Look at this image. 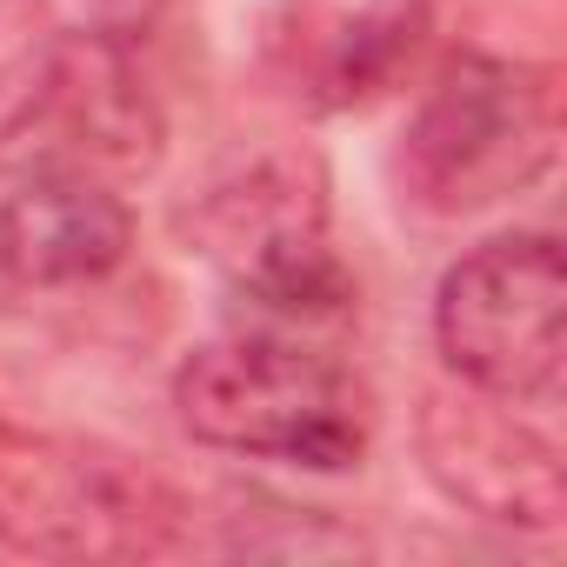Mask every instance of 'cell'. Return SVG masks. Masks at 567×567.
Listing matches in <instances>:
<instances>
[{"instance_id": "cell-1", "label": "cell", "mask_w": 567, "mask_h": 567, "mask_svg": "<svg viewBox=\"0 0 567 567\" xmlns=\"http://www.w3.org/2000/svg\"><path fill=\"white\" fill-rule=\"evenodd\" d=\"M174 414L200 447L341 474L368 454V394L288 334H220L174 374Z\"/></svg>"}, {"instance_id": "cell-2", "label": "cell", "mask_w": 567, "mask_h": 567, "mask_svg": "<svg viewBox=\"0 0 567 567\" xmlns=\"http://www.w3.org/2000/svg\"><path fill=\"white\" fill-rule=\"evenodd\" d=\"M554 87L527 61L454 54L401 141V187L427 214H481L554 167Z\"/></svg>"}, {"instance_id": "cell-3", "label": "cell", "mask_w": 567, "mask_h": 567, "mask_svg": "<svg viewBox=\"0 0 567 567\" xmlns=\"http://www.w3.org/2000/svg\"><path fill=\"white\" fill-rule=\"evenodd\" d=\"M434 341L461 388L540 408L567 381V260L554 234H501L434 288Z\"/></svg>"}, {"instance_id": "cell-4", "label": "cell", "mask_w": 567, "mask_h": 567, "mask_svg": "<svg viewBox=\"0 0 567 567\" xmlns=\"http://www.w3.org/2000/svg\"><path fill=\"white\" fill-rule=\"evenodd\" d=\"M207 254L234 267V280L274 315H341L354 301V280L328 247L321 194L295 167H254L234 194L207 200Z\"/></svg>"}, {"instance_id": "cell-5", "label": "cell", "mask_w": 567, "mask_h": 567, "mask_svg": "<svg viewBox=\"0 0 567 567\" xmlns=\"http://www.w3.org/2000/svg\"><path fill=\"white\" fill-rule=\"evenodd\" d=\"M421 454L447 501L474 507L481 520L507 527H554L567 507L560 454L514 421V401H494L481 388H461L454 401H427L421 414Z\"/></svg>"}, {"instance_id": "cell-6", "label": "cell", "mask_w": 567, "mask_h": 567, "mask_svg": "<svg viewBox=\"0 0 567 567\" xmlns=\"http://www.w3.org/2000/svg\"><path fill=\"white\" fill-rule=\"evenodd\" d=\"M34 127V161L28 167H74V174H101V167H154L161 154V114L141 87V74L127 68V54L101 34L68 41L28 107Z\"/></svg>"}, {"instance_id": "cell-7", "label": "cell", "mask_w": 567, "mask_h": 567, "mask_svg": "<svg viewBox=\"0 0 567 567\" xmlns=\"http://www.w3.org/2000/svg\"><path fill=\"white\" fill-rule=\"evenodd\" d=\"M134 247V214L101 174L28 167L0 200V274L14 288H87Z\"/></svg>"}]
</instances>
